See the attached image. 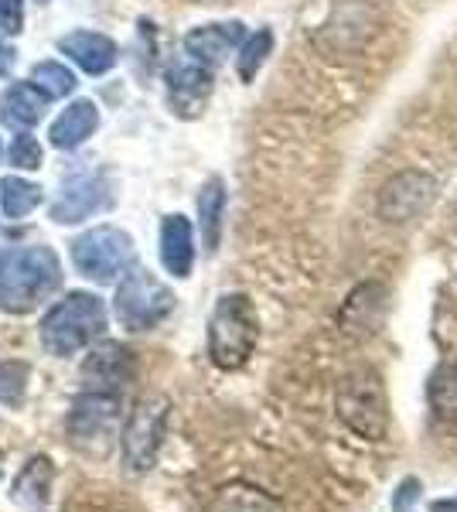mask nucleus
<instances>
[{
    "label": "nucleus",
    "instance_id": "1",
    "mask_svg": "<svg viewBox=\"0 0 457 512\" xmlns=\"http://www.w3.org/2000/svg\"><path fill=\"white\" fill-rule=\"evenodd\" d=\"M106 325H110V315H106L103 297L89 291H72L41 318L38 325L41 349L48 355H62V359L65 355H76L82 349H89L93 342H99Z\"/></svg>",
    "mask_w": 457,
    "mask_h": 512
},
{
    "label": "nucleus",
    "instance_id": "2",
    "mask_svg": "<svg viewBox=\"0 0 457 512\" xmlns=\"http://www.w3.org/2000/svg\"><path fill=\"white\" fill-rule=\"evenodd\" d=\"M260 342V318L246 294H222L209 318V359L222 373L243 369Z\"/></svg>",
    "mask_w": 457,
    "mask_h": 512
},
{
    "label": "nucleus",
    "instance_id": "3",
    "mask_svg": "<svg viewBox=\"0 0 457 512\" xmlns=\"http://www.w3.org/2000/svg\"><path fill=\"white\" fill-rule=\"evenodd\" d=\"M335 410L355 437H365V441H386L389 437V424H393L389 393L372 366H355L338 379Z\"/></svg>",
    "mask_w": 457,
    "mask_h": 512
},
{
    "label": "nucleus",
    "instance_id": "4",
    "mask_svg": "<svg viewBox=\"0 0 457 512\" xmlns=\"http://www.w3.org/2000/svg\"><path fill=\"white\" fill-rule=\"evenodd\" d=\"M62 284V263L48 246H28L14 253L11 263L0 270V311L28 315L45 297H52Z\"/></svg>",
    "mask_w": 457,
    "mask_h": 512
},
{
    "label": "nucleus",
    "instance_id": "5",
    "mask_svg": "<svg viewBox=\"0 0 457 512\" xmlns=\"http://www.w3.org/2000/svg\"><path fill=\"white\" fill-rule=\"evenodd\" d=\"M168 417H171L168 396L151 393V396H144V400H137L127 424L120 427V451H123L127 472L144 475L157 465L164 434H168Z\"/></svg>",
    "mask_w": 457,
    "mask_h": 512
},
{
    "label": "nucleus",
    "instance_id": "6",
    "mask_svg": "<svg viewBox=\"0 0 457 512\" xmlns=\"http://www.w3.org/2000/svg\"><path fill=\"white\" fill-rule=\"evenodd\" d=\"M113 311L127 332H151L174 311V291L164 287L151 270L134 267L120 280L113 297Z\"/></svg>",
    "mask_w": 457,
    "mask_h": 512
},
{
    "label": "nucleus",
    "instance_id": "7",
    "mask_svg": "<svg viewBox=\"0 0 457 512\" xmlns=\"http://www.w3.org/2000/svg\"><path fill=\"white\" fill-rule=\"evenodd\" d=\"M72 263L93 284H110L134 263V239L116 226H96L72 239Z\"/></svg>",
    "mask_w": 457,
    "mask_h": 512
},
{
    "label": "nucleus",
    "instance_id": "8",
    "mask_svg": "<svg viewBox=\"0 0 457 512\" xmlns=\"http://www.w3.org/2000/svg\"><path fill=\"white\" fill-rule=\"evenodd\" d=\"M120 393H93L86 390L72 403L69 420H65V431L69 441L82 451L103 454L106 444L113 441L120 431Z\"/></svg>",
    "mask_w": 457,
    "mask_h": 512
},
{
    "label": "nucleus",
    "instance_id": "9",
    "mask_svg": "<svg viewBox=\"0 0 457 512\" xmlns=\"http://www.w3.org/2000/svg\"><path fill=\"white\" fill-rule=\"evenodd\" d=\"M437 198V181L427 171H400L382 185L376 198V212L389 226H406V222L420 219Z\"/></svg>",
    "mask_w": 457,
    "mask_h": 512
},
{
    "label": "nucleus",
    "instance_id": "10",
    "mask_svg": "<svg viewBox=\"0 0 457 512\" xmlns=\"http://www.w3.org/2000/svg\"><path fill=\"white\" fill-rule=\"evenodd\" d=\"M164 86H168V103L181 120L202 117V110L209 106L212 96V69H205L202 62L178 55L168 72H164Z\"/></svg>",
    "mask_w": 457,
    "mask_h": 512
},
{
    "label": "nucleus",
    "instance_id": "11",
    "mask_svg": "<svg viewBox=\"0 0 457 512\" xmlns=\"http://www.w3.org/2000/svg\"><path fill=\"white\" fill-rule=\"evenodd\" d=\"M110 205V185L96 171H79L62 181V192L52 202V219L58 226H76V222L96 216Z\"/></svg>",
    "mask_w": 457,
    "mask_h": 512
},
{
    "label": "nucleus",
    "instance_id": "12",
    "mask_svg": "<svg viewBox=\"0 0 457 512\" xmlns=\"http://www.w3.org/2000/svg\"><path fill=\"white\" fill-rule=\"evenodd\" d=\"M134 373V352L120 342H103L99 349L89 352L86 366H82V383L93 393H120L134 379Z\"/></svg>",
    "mask_w": 457,
    "mask_h": 512
},
{
    "label": "nucleus",
    "instance_id": "13",
    "mask_svg": "<svg viewBox=\"0 0 457 512\" xmlns=\"http://www.w3.org/2000/svg\"><path fill=\"white\" fill-rule=\"evenodd\" d=\"M243 38H246V28L239 21L202 24V28H191L185 35V55L202 62L205 69H215V65L226 62L232 52H239Z\"/></svg>",
    "mask_w": 457,
    "mask_h": 512
},
{
    "label": "nucleus",
    "instance_id": "14",
    "mask_svg": "<svg viewBox=\"0 0 457 512\" xmlns=\"http://www.w3.org/2000/svg\"><path fill=\"white\" fill-rule=\"evenodd\" d=\"M58 52L69 55L86 76H106L116 65V59H120L113 38L99 35V31H82V28L58 41Z\"/></svg>",
    "mask_w": 457,
    "mask_h": 512
},
{
    "label": "nucleus",
    "instance_id": "15",
    "mask_svg": "<svg viewBox=\"0 0 457 512\" xmlns=\"http://www.w3.org/2000/svg\"><path fill=\"white\" fill-rule=\"evenodd\" d=\"M161 263L178 280L191 277V267H195V229L181 212L161 219Z\"/></svg>",
    "mask_w": 457,
    "mask_h": 512
},
{
    "label": "nucleus",
    "instance_id": "16",
    "mask_svg": "<svg viewBox=\"0 0 457 512\" xmlns=\"http://www.w3.org/2000/svg\"><path fill=\"white\" fill-rule=\"evenodd\" d=\"M96 130H99L96 103L93 99H76V103H69L55 117L52 130H48V140H52L55 151H76V147L86 144Z\"/></svg>",
    "mask_w": 457,
    "mask_h": 512
},
{
    "label": "nucleus",
    "instance_id": "17",
    "mask_svg": "<svg viewBox=\"0 0 457 512\" xmlns=\"http://www.w3.org/2000/svg\"><path fill=\"white\" fill-rule=\"evenodd\" d=\"M205 512H287V506L253 482H226L215 489Z\"/></svg>",
    "mask_w": 457,
    "mask_h": 512
},
{
    "label": "nucleus",
    "instance_id": "18",
    "mask_svg": "<svg viewBox=\"0 0 457 512\" xmlns=\"http://www.w3.org/2000/svg\"><path fill=\"white\" fill-rule=\"evenodd\" d=\"M52 482H55V465L45 454H35L18 472V478H14L11 499L28 512H45L48 495H52Z\"/></svg>",
    "mask_w": 457,
    "mask_h": 512
},
{
    "label": "nucleus",
    "instance_id": "19",
    "mask_svg": "<svg viewBox=\"0 0 457 512\" xmlns=\"http://www.w3.org/2000/svg\"><path fill=\"white\" fill-rule=\"evenodd\" d=\"M45 110H48V96L41 93L35 82H14V86H7L4 99H0V120L18 130H31L45 117Z\"/></svg>",
    "mask_w": 457,
    "mask_h": 512
},
{
    "label": "nucleus",
    "instance_id": "20",
    "mask_svg": "<svg viewBox=\"0 0 457 512\" xmlns=\"http://www.w3.org/2000/svg\"><path fill=\"white\" fill-rule=\"evenodd\" d=\"M382 287L379 284H362L359 291L348 294L345 308H342V328L348 335L355 338H365L376 332V325L382 321V308H386V301H382Z\"/></svg>",
    "mask_w": 457,
    "mask_h": 512
},
{
    "label": "nucleus",
    "instance_id": "21",
    "mask_svg": "<svg viewBox=\"0 0 457 512\" xmlns=\"http://www.w3.org/2000/svg\"><path fill=\"white\" fill-rule=\"evenodd\" d=\"M222 219H226V181L209 178L198 192V229H202V246L209 253L222 243Z\"/></svg>",
    "mask_w": 457,
    "mask_h": 512
},
{
    "label": "nucleus",
    "instance_id": "22",
    "mask_svg": "<svg viewBox=\"0 0 457 512\" xmlns=\"http://www.w3.org/2000/svg\"><path fill=\"white\" fill-rule=\"evenodd\" d=\"M427 403L444 424H457V362H440L430 373Z\"/></svg>",
    "mask_w": 457,
    "mask_h": 512
},
{
    "label": "nucleus",
    "instance_id": "23",
    "mask_svg": "<svg viewBox=\"0 0 457 512\" xmlns=\"http://www.w3.org/2000/svg\"><path fill=\"white\" fill-rule=\"evenodd\" d=\"M41 198H45V192H41V185H35V181L14 178V175L0 178V212H4L7 219L31 216L41 205Z\"/></svg>",
    "mask_w": 457,
    "mask_h": 512
},
{
    "label": "nucleus",
    "instance_id": "24",
    "mask_svg": "<svg viewBox=\"0 0 457 512\" xmlns=\"http://www.w3.org/2000/svg\"><path fill=\"white\" fill-rule=\"evenodd\" d=\"M273 55V31L270 28H260L256 35H246L243 45H239V55H236V72L243 82H253L260 76V69L267 65V59Z\"/></svg>",
    "mask_w": 457,
    "mask_h": 512
},
{
    "label": "nucleus",
    "instance_id": "25",
    "mask_svg": "<svg viewBox=\"0 0 457 512\" xmlns=\"http://www.w3.org/2000/svg\"><path fill=\"white\" fill-rule=\"evenodd\" d=\"M31 82H35V86L48 99H62V96H69L72 89H76V72H72L69 65L48 59V62L35 65V72H31Z\"/></svg>",
    "mask_w": 457,
    "mask_h": 512
},
{
    "label": "nucleus",
    "instance_id": "26",
    "mask_svg": "<svg viewBox=\"0 0 457 512\" xmlns=\"http://www.w3.org/2000/svg\"><path fill=\"white\" fill-rule=\"evenodd\" d=\"M24 390H28V366L24 362H0V403L21 407Z\"/></svg>",
    "mask_w": 457,
    "mask_h": 512
},
{
    "label": "nucleus",
    "instance_id": "27",
    "mask_svg": "<svg viewBox=\"0 0 457 512\" xmlns=\"http://www.w3.org/2000/svg\"><path fill=\"white\" fill-rule=\"evenodd\" d=\"M11 164H14V168H24V171H38L41 168V144L28 134V130L14 137V144H11Z\"/></svg>",
    "mask_w": 457,
    "mask_h": 512
},
{
    "label": "nucleus",
    "instance_id": "28",
    "mask_svg": "<svg viewBox=\"0 0 457 512\" xmlns=\"http://www.w3.org/2000/svg\"><path fill=\"white\" fill-rule=\"evenodd\" d=\"M24 28V0H0V35L14 38Z\"/></svg>",
    "mask_w": 457,
    "mask_h": 512
},
{
    "label": "nucleus",
    "instance_id": "29",
    "mask_svg": "<svg viewBox=\"0 0 457 512\" xmlns=\"http://www.w3.org/2000/svg\"><path fill=\"white\" fill-rule=\"evenodd\" d=\"M420 492H423L420 478H403L400 489H396V495H393V512H406L413 502L420 499Z\"/></svg>",
    "mask_w": 457,
    "mask_h": 512
},
{
    "label": "nucleus",
    "instance_id": "30",
    "mask_svg": "<svg viewBox=\"0 0 457 512\" xmlns=\"http://www.w3.org/2000/svg\"><path fill=\"white\" fill-rule=\"evenodd\" d=\"M14 62H18V55H14V48H11V45H4V41H0V79H7V76H11Z\"/></svg>",
    "mask_w": 457,
    "mask_h": 512
},
{
    "label": "nucleus",
    "instance_id": "31",
    "mask_svg": "<svg viewBox=\"0 0 457 512\" xmlns=\"http://www.w3.org/2000/svg\"><path fill=\"white\" fill-rule=\"evenodd\" d=\"M430 512H457V495H454V499H437V502H430Z\"/></svg>",
    "mask_w": 457,
    "mask_h": 512
},
{
    "label": "nucleus",
    "instance_id": "32",
    "mask_svg": "<svg viewBox=\"0 0 457 512\" xmlns=\"http://www.w3.org/2000/svg\"><path fill=\"white\" fill-rule=\"evenodd\" d=\"M0 267H4V246H0Z\"/></svg>",
    "mask_w": 457,
    "mask_h": 512
},
{
    "label": "nucleus",
    "instance_id": "33",
    "mask_svg": "<svg viewBox=\"0 0 457 512\" xmlns=\"http://www.w3.org/2000/svg\"><path fill=\"white\" fill-rule=\"evenodd\" d=\"M35 4H48V0H35Z\"/></svg>",
    "mask_w": 457,
    "mask_h": 512
}]
</instances>
